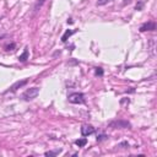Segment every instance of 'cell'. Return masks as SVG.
<instances>
[{"instance_id":"52a82bcc","label":"cell","mask_w":157,"mask_h":157,"mask_svg":"<svg viewBox=\"0 0 157 157\" xmlns=\"http://www.w3.org/2000/svg\"><path fill=\"white\" fill-rule=\"evenodd\" d=\"M27 59H28V49H27V48H25L23 53H22V54L19 57V60H20V61H22V63H23V61H26Z\"/></svg>"},{"instance_id":"5b68a950","label":"cell","mask_w":157,"mask_h":157,"mask_svg":"<svg viewBox=\"0 0 157 157\" xmlns=\"http://www.w3.org/2000/svg\"><path fill=\"white\" fill-rule=\"evenodd\" d=\"M94 133V128L92 125H84L81 128V134L82 136H88Z\"/></svg>"},{"instance_id":"8992f818","label":"cell","mask_w":157,"mask_h":157,"mask_svg":"<svg viewBox=\"0 0 157 157\" xmlns=\"http://www.w3.org/2000/svg\"><path fill=\"white\" fill-rule=\"evenodd\" d=\"M27 84V80H21V81H17V82H15L14 85L11 86V87L6 91V92H14V91H16L17 88H21L23 85H26Z\"/></svg>"},{"instance_id":"4fadbf2b","label":"cell","mask_w":157,"mask_h":157,"mask_svg":"<svg viewBox=\"0 0 157 157\" xmlns=\"http://www.w3.org/2000/svg\"><path fill=\"white\" fill-rule=\"evenodd\" d=\"M106 139H107V135H104V134L97 136V141H98V142H100V141H103V140H106Z\"/></svg>"},{"instance_id":"7a4b0ae2","label":"cell","mask_w":157,"mask_h":157,"mask_svg":"<svg viewBox=\"0 0 157 157\" xmlns=\"http://www.w3.org/2000/svg\"><path fill=\"white\" fill-rule=\"evenodd\" d=\"M69 102L70 103H74V104H81V103H84L85 102L84 93H80V92L71 93L69 96Z\"/></svg>"},{"instance_id":"3957f363","label":"cell","mask_w":157,"mask_h":157,"mask_svg":"<svg viewBox=\"0 0 157 157\" xmlns=\"http://www.w3.org/2000/svg\"><path fill=\"white\" fill-rule=\"evenodd\" d=\"M38 94H39V88L38 87H32V88H28L26 92L23 93V98L26 101H31V100H33V98H36Z\"/></svg>"},{"instance_id":"2e32d148","label":"cell","mask_w":157,"mask_h":157,"mask_svg":"<svg viewBox=\"0 0 157 157\" xmlns=\"http://www.w3.org/2000/svg\"><path fill=\"white\" fill-rule=\"evenodd\" d=\"M4 37H5V35H0V39H1V38H4Z\"/></svg>"},{"instance_id":"6da1fadb","label":"cell","mask_w":157,"mask_h":157,"mask_svg":"<svg viewBox=\"0 0 157 157\" xmlns=\"http://www.w3.org/2000/svg\"><path fill=\"white\" fill-rule=\"evenodd\" d=\"M108 126L113 128V129H129L131 124L126 120H113L108 124Z\"/></svg>"},{"instance_id":"7c38bea8","label":"cell","mask_w":157,"mask_h":157,"mask_svg":"<svg viewBox=\"0 0 157 157\" xmlns=\"http://www.w3.org/2000/svg\"><path fill=\"white\" fill-rule=\"evenodd\" d=\"M110 0H97V5L98 6H102V5H106V4H108Z\"/></svg>"},{"instance_id":"5bb4252c","label":"cell","mask_w":157,"mask_h":157,"mask_svg":"<svg viewBox=\"0 0 157 157\" xmlns=\"http://www.w3.org/2000/svg\"><path fill=\"white\" fill-rule=\"evenodd\" d=\"M96 75L97 76H102L103 75V70L101 68H96Z\"/></svg>"},{"instance_id":"8fae6325","label":"cell","mask_w":157,"mask_h":157,"mask_svg":"<svg viewBox=\"0 0 157 157\" xmlns=\"http://www.w3.org/2000/svg\"><path fill=\"white\" fill-rule=\"evenodd\" d=\"M60 152V150H57V151H49V152H45V156H57L58 154Z\"/></svg>"},{"instance_id":"ba28073f","label":"cell","mask_w":157,"mask_h":157,"mask_svg":"<svg viewBox=\"0 0 157 157\" xmlns=\"http://www.w3.org/2000/svg\"><path fill=\"white\" fill-rule=\"evenodd\" d=\"M75 144L78 147H84V146H86V144H87V139H86V138L78 139V140H76V141H75Z\"/></svg>"},{"instance_id":"30bf717a","label":"cell","mask_w":157,"mask_h":157,"mask_svg":"<svg viewBox=\"0 0 157 157\" xmlns=\"http://www.w3.org/2000/svg\"><path fill=\"white\" fill-rule=\"evenodd\" d=\"M44 1H45V0H38V1L35 4V6H33V11H35V12L38 11V10L41 9V6H42L43 4H44Z\"/></svg>"},{"instance_id":"9a60e30c","label":"cell","mask_w":157,"mask_h":157,"mask_svg":"<svg viewBox=\"0 0 157 157\" xmlns=\"http://www.w3.org/2000/svg\"><path fill=\"white\" fill-rule=\"evenodd\" d=\"M15 47V44H11V45H7L6 47V51H10V48H14Z\"/></svg>"},{"instance_id":"277c9868","label":"cell","mask_w":157,"mask_h":157,"mask_svg":"<svg viewBox=\"0 0 157 157\" xmlns=\"http://www.w3.org/2000/svg\"><path fill=\"white\" fill-rule=\"evenodd\" d=\"M156 30V23L154 21L145 22L140 27V32H146V31H155Z\"/></svg>"},{"instance_id":"9c48e42d","label":"cell","mask_w":157,"mask_h":157,"mask_svg":"<svg viewBox=\"0 0 157 157\" xmlns=\"http://www.w3.org/2000/svg\"><path fill=\"white\" fill-rule=\"evenodd\" d=\"M73 33H74V31H73V30H68V31L64 33V36L61 37V42H64V43H65V42L68 41V38H69V37L71 36Z\"/></svg>"}]
</instances>
